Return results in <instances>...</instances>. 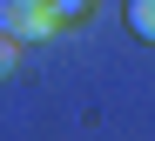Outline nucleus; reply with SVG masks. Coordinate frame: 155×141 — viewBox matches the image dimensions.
I'll list each match as a JSON object with an SVG mask.
<instances>
[{
	"label": "nucleus",
	"mask_w": 155,
	"mask_h": 141,
	"mask_svg": "<svg viewBox=\"0 0 155 141\" xmlns=\"http://www.w3.org/2000/svg\"><path fill=\"white\" fill-rule=\"evenodd\" d=\"M61 7H54V0H0V34H14L20 47H27V40H54L61 34Z\"/></svg>",
	"instance_id": "1"
},
{
	"label": "nucleus",
	"mask_w": 155,
	"mask_h": 141,
	"mask_svg": "<svg viewBox=\"0 0 155 141\" xmlns=\"http://www.w3.org/2000/svg\"><path fill=\"white\" fill-rule=\"evenodd\" d=\"M128 27L142 40H155V0H128Z\"/></svg>",
	"instance_id": "2"
},
{
	"label": "nucleus",
	"mask_w": 155,
	"mask_h": 141,
	"mask_svg": "<svg viewBox=\"0 0 155 141\" xmlns=\"http://www.w3.org/2000/svg\"><path fill=\"white\" fill-rule=\"evenodd\" d=\"M14 67H20V40H14V34H0V81H7Z\"/></svg>",
	"instance_id": "3"
},
{
	"label": "nucleus",
	"mask_w": 155,
	"mask_h": 141,
	"mask_svg": "<svg viewBox=\"0 0 155 141\" xmlns=\"http://www.w3.org/2000/svg\"><path fill=\"white\" fill-rule=\"evenodd\" d=\"M54 7H61V20H81V14L94 7V0H54Z\"/></svg>",
	"instance_id": "4"
}]
</instances>
